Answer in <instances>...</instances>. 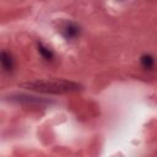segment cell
Segmentation results:
<instances>
[{"mask_svg":"<svg viewBox=\"0 0 157 157\" xmlns=\"http://www.w3.org/2000/svg\"><path fill=\"white\" fill-rule=\"evenodd\" d=\"M23 88L47 94H64L70 92H76L81 88V85L77 82L67 80H47V81H32L22 85Z\"/></svg>","mask_w":157,"mask_h":157,"instance_id":"6da1fadb","label":"cell"},{"mask_svg":"<svg viewBox=\"0 0 157 157\" xmlns=\"http://www.w3.org/2000/svg\"><path fill=\"white\" fill-rule=\"evenodd\" d=\"M9 101L21 104V105H25V107H29V108H45V107L53 104V101H49L47 98L25 94V93L11 94V96H9Z\"/></svg>","mask_w":157,"mask_h":157,"instance_id":"7a4b0ae2","label":"cell"},{"mask_svg":"<svg viewBox=\"0 0 157 157\" xmlns=\"http://www.w3.org/2000/svg\"><path fill=\"white\" fill-rule=\"evenodd\" d=\"M61 33L66 39H75L80 36V26L74 22H67L61 27Z\"/></svg>","mask_w":157,"mask_h":157,"instance_id":"3957f363","label":"cell"},{"mask_svg":"<svg viewBox=\"0 0 157 157\" xmlns=\"http://www.w3.org/2000/svg\"><path fill=\"white\" fill-rule=\"evenodd\" d=\"M0 60H1V67H2L4 71L11 72L13 70L15 64H13V59H12V56H11L10 53L2 50L1 52V55H0Z\"/></svg>","mask_w":157,"mask_h":157,"instance_id":"277c9868","label":"cell"},{"mask_svg":"<svg viewBox=\"0 0 157 157\" xmlns=\"http://www.w3.org/2000/svg\"><path fill=\"white\" fill-rule=\"evenodd\" d=\"M140 64L144 69L146 70H151L153 66H155V59L152 55L150 54H144L141 58H140Z\"/></svg>","mask_w":157,"mask_h":157,"instance_id":"5b68a950","label":"cell"},{"mask_svg":"<svg viewBox=\"0 0 157 157\" xmlns=\"http://www.w3.org/2000/svg\"><path fill=\"white\" fill-rule=\"evenodd\" d=\"M38 52H39V54L42 55V58L45 59V60H48V61L53 60V58H54L53 52H52L48 47H45L43 43H38Z\"/></svg>","mask_w":157,"mask_h":157,"instance_id":"8992f818","label":"cell"}]
</instances>
